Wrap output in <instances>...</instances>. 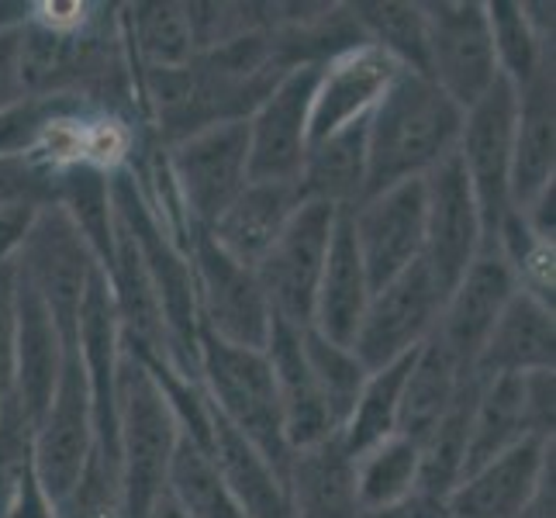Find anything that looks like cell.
<instances>
[{
  "instance_id": "cell-1",
  "label": "cell",
  "mask_w": 556,
  "mask_h": 518,
  "mask_svg": "<svg viewBox=\"0 0 556 518\" xmlns=\"http://www.w3.org/2000/svg\"><path fill=\"white\" fill-rule=\"evenodd\" d=\"M464 131L459 111L429 76L397 70L367 118V190L374 198L408 180H426L446 163Z\"/></svg>"
},
{
  "instance_id": "cell-2",
  "label": "cell",
  "mask_w": 556,
  "mask_h": 518,
  "mask_svg": "<svg viewBox=\"0 0 556 518\" xmlns=\"http://www.w3.org/2000/svg\"><path fill=\"white\" fill-rule=\"evenodd\" d=\"M198 380L207 394L211 412L232 432H239L287 481L294 450L287 443L283 408L266 353L239 350V345L198 332Z\"/></svg>"
},
{
  "instance_id": "cell-3",
  "label": "cell",
  "mask_w": 556,
  "mask_h": 518,
  "mask_svg": "<svg viewBox=\"0 0 556 518\" xmlns=\"http://www.w3.org/2000/svg\"><path fill=\"white\" fill-rule=\"evenodd\" d=\"M180 429L169 415L166 397L142 363L122 350L118 367V477L122 515L146 518L149 505L166 488Z\"/></svg>"
},
{
  "instance_id": "cell-4",
  "label": "cell",
  "mask_w": 556,
  "mask_h": 518,
  "mask_svg": "<svg viewBox=\"0 0 556 518\" xmlns=\"http://www.w3.org/2000/svg\"><path fill=\"white\" fill-rule=\"evenodd\" d=\"M166 166L169 177H174L190 236L211 232L249 184L245 122L211 125L166 146Z\"/></svg>"
},
{
  "instance_id": "cell-5",
  "label": "cell",
  "mask_w": 556,
  "mask_h": 518,
  "mask_svg": "<svg viewBox=\"0 0 556 518\" xmlns=\"http://www.w3.org/2000/svg\"><path fill=\"white\" fill-rule=\"evenodd\" d=\"M14 270L42 298L66 345H76L80 304L87 298L93 274L101 270V263L60 204H46L38 211L22 253L14 260Z\"/></svg>"
},
{
  "instance_id": "cell-6",
  "label": "cell",
  "mask_w": 556,
  "mask_h": 518,
  "mask_svg": "<svg viewBox=\"0 0 556 518\" xmlns=\"http://www.w3.org/2000/svg\"><path fill=\"white\" fill-rule=\"evenodd\" d=\"M515 111H519V98H515V87L505 76L473 108L464 111V131H459L456 160L464 166L467 184L473 190L484 249H494L497 232H502L505 218L511 215Z\"/></svg>"
},
{
  "instance_id": "cell-7",
  "label": "cell",
  "mask_w": 556,
  "mask_h": 518,
  "mask_svg": "<svg viewBox=\"0 0 556 518\" xmlns=\"http://www.w3.org/2000/svg\"><path fill=\"white\" fill-rule=\"evenodd\" d=\"M190 263L198 280L201 332L239 350H266L274 312L253 266L232 260L204 232L190 239Z\"/></svg>"
},
{
  "instance_id": "cell-8",
  "label": "cell",
  "mask_w": 556,
  "mask_h": 518,
  "mask_svg": "<svg viewBox=\"0 0 556 518\" xmlns=\"http://www.w3.org/2000/svg\"><path fill=\"white\" fill-rule=\"evenodd\" d=\"M339 215L342 211L329 204L301 201L294 218L270 245V253L256 263V277L266 291V301H270L274 318L291 325V329H312L315 291Z\"/></svg>"
},
{
  "instance_id": "cell-9",
  "label": "cell",
  "mask_w": 556,
  "mask_h": 518,
  "mask_svg": "<svg viewBox=\"0 0 556 518\" xmlns=\"http://www.w3.org/2000/svg\"><path fill=\"white\" fill-rule=\"evenodd\" d=\"M429 35V80L467 111L502 80L481 0H435L421 4Z\"/></svg>"
},
{
  "instance_id": "cell-10",
  "label": "cell",
  "mask_w": 556,
  "mask_h": 518,
  "mask_svg": "<svg viewBox=\"0 0 556 518\" xmlns=\"http://www.w3.org/2000/svg\"><path fill=\"white\" fill-rule=\"evenodd\" d=\"M93 453H98V435H93L90 391L73 345L52 405L31 426V477L49 505L63 502L76 488Z\"/></svg>"
},
{
  "instance_id": "cell-11",
  "label": "cell",
  "mask_w": 556,
  "mask_h": 518,
  "mask_svg": "<svg viewBox=\"0 0 556 518\" xmlns=\"http://www.w3.org/2000/svg\"><path fill=\"white\" fill-rule=\"evenodd\" d=\"M443 301L446 294L439 291L418 260L412 270L370 294L367 312H363L359 329L350 342L353 356L367 367V374L412 356L435 332Z\"/></svg>"
},
{
  "instance_id": "cell-12",
  "label": "cell",
  "mask_w": 556,
  "mask_h": 518,
  "mask_svg": "<svg viewBox=\"0 0 556 518\" xmlns=\"http://www.w3.org/2000/svg\"><path fill=\"white\" fill-rule=\"evenodd\" d=\"M321 63L287 70L260 108L245 118L249 136V180L298 184L308 156V122Z\"/></svg>"
},
{
  "instance_id": "cell-13",
  "label": "cell",
  "mask_w": 556,
  "mask_h": 518,
  "mask_svg": "<svg viewBox=\"0 0 556 518\" xmlns=\"http://www.w3.org/2000/svg\"><path fill=\"white\" fill-rule=\"evenodd\" d=\"M346 215L370 291H380L383 283H391L421 260V245H426V187L421 180L363 198Z\"/></svg>"
},
{
  "instance_id": "cell-14",
  "label": "cell",
  "mask_w": 556,
  "mask_h": 518,
  "mask_svg": "<svg viewBox=\"0 0 556 518\" xmlns=\"http://www.w3.org/2000/svg\"><path fill=\"white\" fill-rule=\"evenodd\" d=\"M426 245H421V266L429 270L435 287L450 294L467 266L481 256L484 232L477 215L473 190L456 152L439 163L426 180Z\"/></svg>"
},
{
  "instance_id": "cell-15",
  "label": "cell",
  "mask_w": 556,
  "mask_h": 518,
  "mask_svg": "<svg viewBox=\"0 0 556 518\" xmlns=\"http://www.w3.org/2000/svg\"><path fill=\"white\" fill-rule=\"evenodd\" d=\"M515 291H519V277H515L511 263L497 249H481V256L467 266V274L446 294L435 321V339L467 374L473 370L494 321L502 318Z\"/></svg>"
},
{
  "instance_id": "cell-16",
  "label": "cell",
  "mask_w": 556,
  "mask_h": 518,
  "mask_svg": "<svg viewBox=\"0 0 556 518\" xmlns=\"http://www.w3.org/2000/svg\"><path fill=\"white\" fill-rule=\"evenodd\" d=\"M553 473V439H522L481 470L467 473L446 497L450 518H522Z\"/></svg>"
},
{
  "instance_id": "cell-17",
  "label": "cell",
  "mask_w": 556,
  "mask_h": 518,
  "mask_svg": "<svg viewBox=\"0 0 556 518\" xmlns=\"http://www.w3.org/2000/svg\"><path fill=\"white\" fill-rule=\"evenodd\" d=\"M397 63L374 46H353L346 52L332 55L321 63L315 101H312V122H308V146L329 139L332 131L346 125L367 122L383 90L397 76Z\"/></svg>"
},
{
  "instance_id": "cell-18",
  "label": "cell",
  "mask_w": 556,
  "mask_h": 518,
  "mask_svg": "<svg viewBox=\"0 0 556 518\" xmlns=\"http://www.w3.org/2000/svg\"><path fill=\"white\" fill-rule=\"evenodd\" d=\"M17 339H14V401L35 426L52 405V394L63 380V367L73 345L55 329L49 308L31 287L17 277Z\"/></svg>"
},
{
  "instance_id": "cell-19",
  "label": "cell",
  "mask_w": 556,
  "mask_h": 518,
  "mask_svg": "<svg viewBox=\"0 0 556 518\" xmlns=\"http://www.w3.org/2000/svg\"><path fill=\"white\" fill-rule=\"evenodd\" d=\"M515 146H511V211H522L556 187V84L553 66L515 90Z\"/></svg>"
},
{
  "instance_id": "cell-20",
  "label": "cell",
  "mask_w": 556,
  "mask_h": 518,
  "mask_svg": "<svg viewBox=\"0 0 556 518\" xmlns=\"http://www.w3.org/2000/svg\"><path fill=\"white\" fill-rule=\"evenodd\" d=\"M535 370H556V318L553 304L529 291H515L502 318L473 363V377H522Z\"/></svg>"
},
{
  "instance_id": "cell-21",
  "label": "cell",
  "mask_w": 556,
  "mask_h": 518,
  "mask_svg": "<svg viewBox=\"0 0 556 518\" xmlns=\"http://www.w3.org/2000/svg\"><path fill=\"white\" fill-rule=\"evenodd\" d=\"M301 207V190L298 184H256L249 180L242 194L232 201V207L215 222V228L204 236H211L218 249H225L228 256L253 266L270 253V245L280 239L287 222L294 218V211Z\"/></svg>"
},
{
  "instance_id": "cell-22",
  "label": "cell",
  "mask_w": 556,
  "mask_h": 518,
  "mask_svg": "<svg viewBox=\"0 0 556 518\" xmlns=\"http://www.w3.org/2000/svg\"><path fill=\"white\" fill-rule=\"evenodd\" d=\"M287 494L294 518H359L353 453L339 432L294 450L287 467Z\"/></svg>"
},
{
  "instance_id": "cell-23",
  "label": "cell",
  "mask_w": 556,
  "mask_h": 518,
  "mask_svg": "<svg viewBox=\"0 0 556 518\" xmlns=\"http://www.w3.org/2000/svg\"><path fill=\"white\" fill-rule=\"evenodd\" d=\"M304 329H291L274 318V332L266 342V363H270L274 380H277V394H280V408H283V429H287V443L291 450H304L312 443L336 435L339 429L332 426L329 412L321 405V394L312 380L308 359H304V345H301Z\"/></svg>"
},
{
  "instance_id": "cell-24",
  "label": "cell",
  "mask_w": 556,
  "mask_h": 518,
  "mask_svg": "<svg viewBox=\"0 0 556 518\" xmlns=\"http://www.w3.org/2000/svg\"><path fill=\"white\" fill-rule=\"evenodd\" d=\"M370 294L374 291H370L367 270H363V260L356 253L350 215L342 211L336 222L332 242H329V256H325L318 291H315L312 329L339 345H350L359 329V318L370 304Z\"/></svg>"
},
{
  "instance_id": "cell-25",
  "label": "cell",
  "mask_w": 556,
  "mask_h": 518,
  "mask_svg": "<svg viewBox=\"0 0 556 518\" xmlns=\"http://www.w3.org/2000/svg\"><path fill=\"white\" fill-rule=\"evenodd\" d=\"M122 38L131 66L146 73H177L198 60L194 25L187 4L177 0H146V4H118Z\"/></svg>"
},
{
  "instance_id": "cell-26",
  "label": "cell",
  "mask_w": 556,
  "mask_h": 518,
  "mask_svg": "<svg viewBox=\"0 0 556 518\" xmlns=\"http://www.w3.org/2000/svg\"><path fill=\"white\" fill-rule=\"evenodd\" d=\"M207 453L215 459L228 494L236 497L242 518H294L283 473L266 464V459L249 446L239 432L228 429L215 412H211Z\"/></svg>"
},
{
  "instance_id": "cell-27",
  "label": "cell",
  "mask_w": 556,
  "mask_h": 518,
  "mask_svg": "<svg viewBox=\"0 0 556 518\" xmlns=\"http://www.w3.org/2000/svg\"><path fill=\"white\" fill-rule=\"evenodd\" d=\"M301 201H318L336 211H353L367 190V122L346 125L329 139L308 146L301 177Z\"/></svg>"
},
{
  "instance_id": "cell-28",
  "label": "cell",
  "mask_w": 556,
  "mask_h": 518,
  "mask_svg": "<svg viewBox=\"0 0 556 518\" xmlns=\"http://www.w3.org/2000/svg\"><path fill=\"white\" fill-rule=\"evenodd\" d=\"M467 377L470 374L459 367L453 353L432 332L412 356L405 388H401L397 432L408 435L412 443H421V439L439 426V418L453 408V401L464 391Z\"/></svg>"
},
{
  "instance_id": "cell-29",
  "label": "cell",
  "mask_w": 556,
  "mask_h": 518,
  "mask_svg": "<svg viewBox=\"0 0 556 518\" xmlns=\"http://www.w3.org/2000/svg\"><path fill=\"white\" fill-rule=\"evenodd\" d=\"M522 439H535L529 432V418H526L522 377H488V380L477 377L464 477L481 470L484 464L508 453L511 446H519Z\"/></svg>"
},
{
  "instance_id": "cell-30",
  "label": "cell",
  "mask_w": 556,
  "mask_h": 518,
  "mask_svg": "<svg viewBox=\"0 0 556 518\" xmlns=\"http://www.w3.org/2000/svg\"><path fill=\"white\" fill-rule=\"evenodd\" d=\"M350 14L363 42L391 55L401 70L429 76V35L421 4H408V0H359V4H350Z\"/></svg>"
},
{
  "instance_id": "cell-31",
  "label": "cell",
  "mask_w": 556,
  "mask_h": 518,
  "mask_svg": "<svg viewBox=\"0 0 556 518\" xmlns=\"http://www.w3.org/2000/svg\"><path fill=\"white\" fill-rule=\"evenodd\" d=\"M418 443L408 435H388L377 446L353 456V481H356V505L359 515L391 508L418 491Z\"/></svg>"
},
{
  "instance_id": "cell-32",
  "label": "cell",
  "mask_w": 556,
  "mask_h": 518,
  "mask_svg": "<svg viewBox=\"0 0 556 518\" xmlns=\"http://www.w3.org/2000/svg\"><path fill=\"white\" fill-rule=\"evenodd\" d=\"M484 11L491 25L497 70H502V76L515 90H522L532 76L553 66V35L532 25L526 4H519V0H488Z\"/></svg>"
},
{
  "instance_id": "cell-33",
  "label": "cell",
  "mask_w": 556,
  "mask_h": 518,
  "mask_svg": "<svg viewBox=\"0 0 556 518\" xmlns=\"http://www.w3.org/2000/svg\"><path fill=\"white\" fill-rule=\"evenodd\" d=\"M477 397V377L470 374L464 391L453 401V408L439 418V426L421 439L418 453V491L446 502L453 488L464 481V459H467V432H470V412Z\"/></svg>"
},
{
  "instance_id": "cell-34",
  "label": "cell",
  "mask_w": 556,
  "mask_h": 518,
  "mask_svg": "<svg viewBox=\"0 0 556 518\" xmlns=\"http://www.w3.org/2000/svg\"><path fill=\"white\" fill-rule=\"evenodd\" d=\"M66 211V218L80 228V236L98 256L101 270L114 249V201H111V177L98 169L76 166L52 177V201Z\"/></svg>"
},
{
  "instance_id": "cell-35",
  "label": "cell",
  "mask_w": 556,
  "mask_h": 518,
  "mask_svg": "<svg viewBox=\"0 0 556 518\" xmlns=\"http://www.w3.org/2000/svg\"><path fill=\"white\" fill-rule=\"evenodd\" d=\"M166 494L190 515V518H242L236 497L228 494L222 473L211 453L187 435L177 439L174 459L166 470Z\"/></svg>"
},
{
  "instance_id": "cell-36",
  "label": "cell",
  "mask_w": 556,
  "mask_h": 518,
  "mask_svg": "<svg viewBox=\"0 0 556 518\" xmlns=\"http://www.w3.org/2000/svg\"><path fill=\"white\" fill-rule=\"evenodd\" d=\"M415 356V353H412ZM412 356L391 363V367L367 374L359 388L356 405L346 418V426L339 429L342 443L356 456L363 450L377 446L380 439L397 435V418H401V388H405V377L412 367Z\"/></svg>"
},
{
  "instance_id": "cell-37",
  "label": "cell",
  "mask_w": 556,
  "mask_h": 518,
  "mask_svg": "<svg viewBox=\"0 0 556 518\" xmlns=\"http://www.w3.org/2000/svg\"><path fill=\"white\" fill-rule=\"evenodd\" d=\"M301 345H304V359H308L312 380L321 394V405L329 412L332 426L342 429L359 397L363 380H367V367L353 356L350 345L325 339L315 329L301 332Z\"/></svg>"
},
{
  "instance_id": "cell-38",
  "label": "cell",
  "mask_w": 556,
  "mask_h": 518,
  "mask_svg": "<svg viewBox=\"0 0 556 518\" xmlns=\"http://www.w3.org/2000/svg\"><path fill=\"white\" fill-rule=\"evenodd\" d=\"M122 515V477L118 467L93 453L76 488L52 505V518H118Z\"/></svg>"
},
{
  "instance_id": "cell-39",
  "label": "cell",
  "mask_w": 556,
  "mask_h": 518,
  "mask_svg": "<svg viewBox=\"0 0 556 518\" xmlns=\"http://www.w3.org/2000/svg\"><path fill=\"white\" fill-rule=\"evenodd\" d=\"M31 473V421L14 401L0 405V518H8L22 481Z\"/></svg>"
},
{
  "instance_id": "cell-40",
  "label": "cell",
  "mask_w": 556,
  "mask_h": 518,
  "mask_svg": "<svg viewBox=\"0 0 556 518\" xmlns=\"http://www.w3.org/2000/svg\"><path fill=\"white\" fill-rule=\"evenodd\" d=\"M52 177L28 156H0V207L11 204H49Z\"/></svg>"
},
{
  "instance_id": "cell-41",
  "label": "cell",
  "mask_w": 556,
  "mask_h": 518,
  "mask_svg": "<svg viewBox=\"0 0 556 518\" xmlns=\"http://www.w3.org/2000/svg\"><path fill=\"white\" fill-rule=\"evenodd\" d=\"M14 339H17V280L14 266L0 270V397L14 394Z\"/></svg>"
},
{
  "instance_id": "cell-42",
  "label": "cell",
  "mask_w": 556,
  "mask_h": 518,
  "mask_svg": "<svg viewBox=\"0 0 556 518\" xmlns=\"http://www.w3.org/2000/svg\"><path fill=\"white\" fill-rule=\"evenodd\" d=\"M522 397H526L529 432L535 439H553V426H556V370L522 374Z\"/></svg>"
},
{
  "instance_id": "cell-43",
  "label": "cell",
  "mask_w": 556,
  "mask_h": 518,
  "mask_svg": "<svg viewBox=\"0 0 556 518\" xmlns=\"http://www.w3.org/2000/svg\"><path fill=\"white\" fill-rule=\"evenodd\" d=\"M46 204H11V207H0V270L4 266H14L17 253L31 232V225L38 218V211Z\"/></svg>"
},
{
  "instance_id": "cell-44",
  "label": "cell",
  "mask_w": 556,
  "mask_h": 518,
  "mask_svg": "<svg viewBox=\"0 0 556 518\" xmlns=\"http://www.w3.org/2000/svg\"><path fill=\"white\" fill-rule=\"evenodd\" d=\"M28 101L22 70H17V28L0 31V114Z\"/></svg>"
},
{
  "instance_id": "cell-45",
  "label": "cell",
  "mask_w": 556,
  "mask_h": 518,
  "mask_svg": "<svg viewBox=\"0 0 556 518\" xmlns=\"http://www.w3.org/2000/svg\"><path fill=\"white\" fill-rule=\"evenodd\" d=\"M359 518H450V511H446V502L415 491L405 497V502H397L391 508H380V511H367Z\"/></svg>"
},
{
  "instance_id": "cell-46",
  "label": "cell",
  "mask_w": 556,
  "mask_h": 518,
  "mask_svg": "<svg viewBox=\"0 0 556 518\" xmlns=\"http://www.w3.org/2000/svg\"><path fill=\"white\" fill-rule=\"evenodd\" d=\"M146 518H190V515H187V511L174 502V497L166 494V488H163V494L156 497V502L149 505Z\"/></svg>"
},
{
  "instance_id": "cell-47",
  "label": "cell",
  "mask_w": 556,
  "mask_h": 518,
  "mask_svg": "<svg viewBox=\"0 0 556 518\" xmlns=\"http://www.w3.org/2000/svg\"><path fill=\"white\" fill-rule=\"evenodd\" d=\"M118 518H125V515H118Z\"/></svg>"
}]
</instances>
